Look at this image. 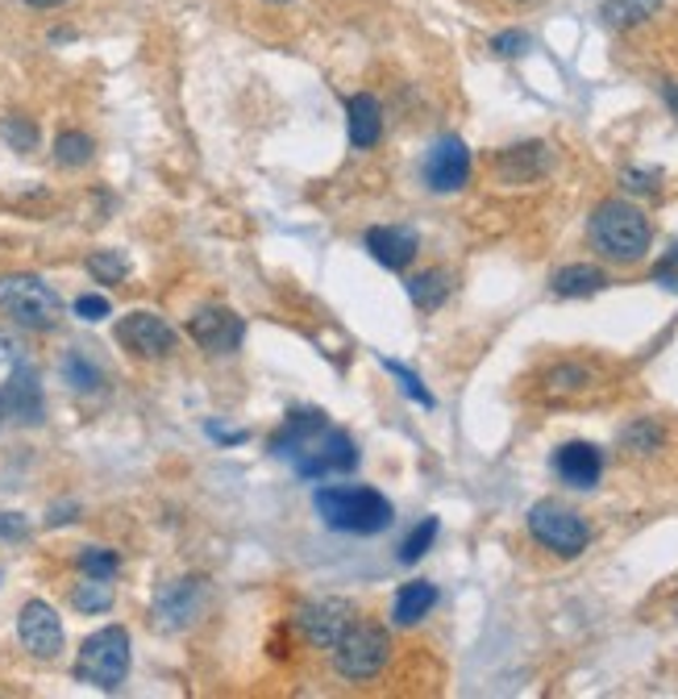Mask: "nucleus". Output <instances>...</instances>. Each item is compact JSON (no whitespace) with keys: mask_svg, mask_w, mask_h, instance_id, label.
<instances>
[{"mask_svg":"<svg viewBox=\"0 0 678 699\" xmlns=\"http://www.w3.org/2000/svg\"><path fill=\"white\" fill-rule=\"evenodd\" d=\"M271 450L292 463L300 479L321 483L329 475H350L358 466V445L346 429H337L325 413H292L275 433Z\"/></svg>","mask_w":678,"mask_h":699,"instance_id":"nucleus-1","label":"nucleus"},{"mask_svg":"<svg viewBox=\"0 0 678 699\" xmlns=\"http://www.w3.org/2000/svg\"><path fill=\"white\" fill-rule=\"evenodd\" d=\"M312 508H317V516L325 520L329 529L354 537L383 534L396 520L392 500L374 488H321L312 495Z\"/></svg>","mask_w":678,"mask_h":699,"instance_id":"nucleus-2","label":"nucleus"},{"mask_svg":"<svg viewBox=\"0 0 678 699\" xmlns=\"http://www.w3.org/2000/svg\"><path fill=\"white\" fill-rule=\"evenodd\" d=\"M591 242L616 262H637L645 258L654 230L645 221V212L629 205V200H604L595 217H591Z\"/></svg>","mask_w":678,"mask_h":699,"instance_id":"nucleus-3","label":"nucleus"},{"mask_svg":"<svg viewBox=\"0 0 678 699\" xmlns=\"http://www.w3.org/2000/svg\"><path fill=\"white\" fill-rule=\"evenodd\" d=\"M0 312H4L13 326L47 333V329L59 326L63 301H59V292H54L42 275L13 271V275H0Z\"/></svg>","mask_w":678,"mask_h":699,"instance_id":"nucleus-4","label":"nucleus"},{"mask_svg":"<svg viewBox=\"0 0 678 699\" xmlns=\"http://www.w3.org/2000/svg\"><path fill=\"white\" fill-rule=\"evenodd\" d=\"M329 653H333V671L346 683H367V678L383 675V666L392 658V637L374 621H350Z\"/></svg>","mask_w":678,"mask_h":699,"instance_id":"nucleus-5","label":"nucleus"},{"mask_svg":"<svg viewBox=\"0 0 678 699\" xmlns=\"http://www.w3.org/2000/svg\"><path fill=\"white\" fill-rule=\"evenodd\" d=\"M125 675H130V633L121 625L96 629L75 653V678L79 683H93L100 691H118Z\"/></svg>","mask_w":678,"mask_h":699,"instance_id":"nucleus-6","label":"nucleus"},{"mask_svg":"<svg viewBox=\"0 0 678 699\" xmlns=\"http://www.w3.org/2000/svg\"><path fill=\"white\" fill-rule=\"evenodd\" d=\"M529 534L538 537L545 550L562 554V559L583 554L587 541H591V529H587L583 516L570 513V508H562V504H554V500H545V504H533V508H529Z\"/></svg>","mask_w":678,"mask_h":699,"instance_id":"nucleus-7","label":"nucleus"},{"mask_svg":"<svg viewBox=\"0 0 678 699\" xmlns=\"http://www.w3.org/2000/svg\"><path fill=\"white\" fill-rule=\"evenodd\" d=\"M209 608V582L205 579H171L159 587L155 596V625L163 633H184L192 629Z\"/></svg>","mask_w":678,"mask_h":699,"instance_id":"nucleus-8","label":"nucleus"},{"mask_svg":"<svg viewBox=\"0 0 678 699\" xmlns=\"http://www.w3.org/2000/svg\"><path fill=\"white\" fill-rule=\"evenodd\" d=\"M17 637H22L25 653L38 658V662H54L63 653V621H59V612L47 600L22 604V612H17Z\"/></svg>","mask_w":678,"mask_h":699,"instance_id":"nucleus-9","label":"nucleus"},{"mask_svg":"<svg viewBox=\"0 0 678 699\" xmlns=\"http://www.w3.org/2000/svg\"><path fill=\"white\" fill-rule=\"evenodd\" d=\"M175 329L167 326L163 317L155 312H130L118 321V346L130 350L134 358H146V363H159L175 350Z\"/></svg>","mask_w":678,"mask_h":699,"instance_id":"nucleus-10","label":"nucleus"},{"mask_svg":"<svg viewBox=\"0 0 678 699\" xmlns=\"http://www.w3.org/2000/svg\"><path fill=\"white\" fill-rule=\"evenodd\" d=\"M350 604L346 600H305V604L296 608V629L305 633L308 646H317V650H333V641L346 633L350 625Z\"/></svg>","mask_w":678,"mask_h":699,"instance_id":"nucleus-11","label":"nucleus"},{"mask_svg":"<svg viewBox=\"0 0 678 699\" xmlns=\"http://www.w3.org/2000/svg\"><path fill=\"white\" fill-rule=\"evenodd\" d=\"M187 333L192 342L209 354H234L246 338V321L230 312V308H200L192 321H187Z\"/></svg>","mask_w":678,"mask_h":699,"instance_id":"nucleus-12","label":"nucleus"},{"mask_svg":"<svg viewBox=\"0 0 678 699\" xmlns=\"http://www.w3.org/2000/svg\"><path fill=\"white\" fill-rule=\"evenodd\" d=\"M470 180V150L463 138H442L424 159V184L433 192H458Z\"/></svg>","mask_w":678,"mask_h":699,"instance_id":"nucleus-13","label":"nucleus"},{"mask_svg":"<svg viewBox=\"0 0 678 699\" xmlns=\"http://www.w3.org/2000/svg\"><path fill=\"white\" fill-rule=\"evenodd\" d=\"M4 404H9V417H17L22 425H42L47 420V400H42V383L38 371L29 363H17L9 375V388H4Z\"/></svg>","mask_w":678,"mask_h":699,"instance_id":"nucleus-14","label":"nucleus"},{"mask_svg":"<svg viewBox=\"0 0 678 699\" xmlns=\"http://www.w3.org/2000/svg\"><path fill=\"white\" fill-rule=\"evenodd\" d=\"M554 470H558V479L566 488H595L600 483V475H604V454H600V445L591 442H566L558 445V454H554Z\"/></svg>","mask_w":678,"mask_h":699,"instance_id":"nucleus-15","label":"nucleus"},{"mask_svg":"<svg viewBox=\"0 0 678 699\" xmlns=\"http://www.w3.org/2000/svg\"><path fill=\"white\" fill-rule=\"evenodd\" d=\"M367 250L379 267H387V271H404L417 250H421V242H417V233L404 230V225H374L367 230Z\"/></svg>","mask_w":678,"mask_h":699,"instance_id":"nucleus-16","label":"nucleus"},{"mask_svg":"<svg viewBox=\"0 0 678 699\" xmlns=\"http://www.w3.org/2000/svg\"><path fill=\"white\" fill-rule=\"evenodd\" d=\"M346 125H350L354 150H371L383 138V105L371 93H358L346 100Z\"/></svg>","mask_w":678,"mask_h":699,"instance_id":"nucleus-17","label":"nucleus"},{"mask_svg":"<svg viewBox=\"0 0 678 699\" xmlns=\"http://www.w3.org/2000/svg\"><path fill=\"white\" fill-rule=\"evenodd\" d=\"M437 604V587L424 579H412L404 582L396 591V600H392V621H396L399 629H412V625H421L424 616L433 612Z\"/></svg>","mask_w":678,"mask_h":699,"instance_id":"nucleus-18","label":"nucleus"},{"mask_svg":"<svg viewBox=\"0 0 678 699\" xmlns=\"http://www.w3.org/2000/svg\"><path fill=\"white\" fill-rule=\"evenodd\" d=\"M113 600H118L113 579H100V575H84V582H75V587H71V608H75V612H84V616H100V612H109Z\"/></svg>","mask_w":678,"mask_h":699,"instance_id":"nucleus-19","label":"nucleus"},{"mask_svg":"<svg viewBox=\"0 0 678 699\" xmlns=\"http://www.w3.org/2000/svg\"><path fill=\"white\" fill-rule=\"evenodd\" d=\"M604 283H608V275H604L600 267L570 262V267H562L558 275H554V292H558V296H595Z\"/></svg>","mask_w":678,"mask_h":699,"instance_id":"nucleus-20","label":"nucleus"},{"mask_svg":"<svg viewBox=\"0 0 678 699\" xmlns=\"http://www.w3.org/2000/svg\"><path fill=\"white\" fill-rule=\"evenodd\" d=\"M500 171H504V180H533L545 171V146L538 142H529V146H513V150H504V159H500Z\"/></svg>","mask_w":678,"mask_h":699,"instance_id":"nucleus-21","label":"nucleus"},{"mask_svg":"<svg viewBox=\"0 0 678 699\" xmlns=\"http://www.w3.org/2000/svg\"><path fill=\"white\" fill-rule=\"evenodd\" d=\"M449 275L445 271H421V275H412L408 280V296H412V304L421 308V312H433V308H442L445 296H449Z\"/></svg>","mask_w":678,"mask_h":699,"instance_id":"nucleus-22","label":"nucleus"},{"mask_svg":"<svg viewBox=\"0 0 678 699\" xmlns=\"http://www.w3.org/2000/svg\"><path fill=\"white\" fill-rule=\"evenodd\" d=\"M657 9H662V0H608L604 4V22L616 25V29H629V25L650 22Z\"/></svg>","mask_w":678,"mask_h":699,"instance_id":"nucleus-23","label":"nucleus"},{"mask_svg":"<svg viewBox=\"0 0 678 699\" xmlns=\"http://www.w3.org/2000/svg\"><path fill=\"white\" fill-rule=\"evenodd\" d=\"M93 138L84 134V130H63L59 138H54V159L63 167H88L93 163Z\"/></svg>","mask_w":678,"mask_h":699,"instance_id":"nucleus-24","label":"nucleus"},{"mask_svg":"<svg viewBox=\"0 0 678 699\" xmlns=\"http://www.w3.org/2000/svg\"><path fill=\"white\" fill-rule=\"evenodd\" d=\"M587 388H591V371H587V367H579V363L554 367V371H550V379H545V392H550L554 400L579 396V392H587Z\"/></svg>","mask_w":678,"mask_h":699,"instance_id":"nucleus-25","label":"nucleus"},{"mask_svg":"<svg viewBox=\"0 0 678 699\" xmlns=\"http://www.w3.org/2000/svg\"><path fill=\"white\" fill-rule=\"evenodd\" d=\"M63 379H67V388H75V392H100V383H104L100 367L88 363L79 350H71L67 358H63Z\"/></svg>","mask_w":678,"mask_h":699,"instance_id":"nucleus-26","label":"nucleus"},{"mask_svg":"<svg viewBox=\"0 0 678 699\" xmlns=\"http://www.w3.org/2000/svg\"><path fill=\"white\" fill-rule=\"evenodd\" d=\"M437 516H424L421 525L412 529V534L404 537V545H399V562H421L429 550H433V541H437Z\"/></svg>","mask_w":678,"mask_h":699,"instance_id":"nucleus-27","label":"nucleus"},{"mask_svg":"<svg viewBox=\"0 0 678 699\" xmlns=\"http://www.w3.org/2000/svg\"><path fill=\"white\" fill-rule=\"evenodd\" d=\"M88 275L96 283H121L130 275V262L121 258V250H93L88 255Z\"/></svg>","mask_w":678,"mask_h":699,"instance_id":"nucleus-28","label":"nucleus"},{"mask_svg":"<svg viewBox=\"0 0 678 699\" xmlns=\"http://www.w3.org/2000/svg\"><path fill=\"white\" fill-rule=\"evenodd\" d=\"M0 134H4V142H9L13 150H22V155L38 150V125H34L29 116H4V121H0Z\"/></svg>","mask_w":678,"mask_h":699,"instance_id":"nucleus-29","label":"nucleus"},{"mask_svg":"<svg viewBox=\"0 0 678 699\" xmlns=\"http://www.w3.org/2000/svg\"><path fill=\"white\" fill-rule=\"evenodd\" d=\"M118 550H104V545H88L84 554H79V571L84 575H100V579H113L118 575Z\"/></svg>","mask_w":678,"mask_h":699,"instance_id":"nucleus-30","label":"nucleus"},{"mask_svg":"<svg viewBox=\"0 0 678 699\" xmlns=\"http://www.w3.org/2000/svg\"><path fill=\"white\" fill-rule=\"evenodd\" d=\"M383 367H387V375H396V379H399V388H404V396H408V400H417L421 408H433V396L424 392V383H421V379H417V375H412V371H408L404 363H396V358H383Z\"/></svg>","mask_w":678,"mask_h":699,"instance_id":"nucleus-31","label":"nucleus"},{"mask_svg":"<svg viewBox=\"0 0 678 699\" xmlns=\"http://www.w3.org/2000/svg\"><path fill=\"white\" fill-rule=\"evenodd\" d=\"M109 312H113V308H109V296H79V301H75V317H79V321H104V317H109Z\"/></svg>","mask_w":678,"mask_h":699,"instance_id":"nucleus-32","label":"nucleus"},{"mask_svg":"<svg viewBox=\"0 0 678 699\" xmlns=\"http://www.w3.org/2000/svg\"><path fill=\"white\" fill-rule=\"evenodd\" d=\"M525 47H529V38H525L520 29H504V34H495V38H492V50H495V54H504V59L520 54Z\"/></svg>","mask_w":678,"mask_h":699,"instance_id":"nucleus-33","label":"nucleus"},{"mask_svg":"<svg viewBox=\"0 0 678 699\" xmlns=\"http://www.w3.org/2000/svg\"><path fill=\"white\" fill-rule=\"evenodd\" d=\"M625 184H629L632 192H654L657 171H625Z\"/></svg>","mask_w":678,"mask_h":699,"instance_id":"nucleus-34","label":"nucleus"},{"mask_svg":"<svg viewBox=\"0 0 678 699\" xmlns=\"http://www.w3.org/2000/svg\"><path fill=\"white\" fill-rule=\"evenodd\" d=\"M0 537H25V516L0 513Z\"/></svg>","mask_w":678,"mask_h":699,"instance_id":"nucleus-35","label":"nucleus"},{"mask_svg":"<svg viewBox=\"0 0 678 699\" xmlns=\"http://www.w3.org/2000/svg\"><path fill=\"white\" fill-rule=\"evenodd\" d=\"M75 513H79V504H59V508H50V525H67V520H75Z\"/></svg>","mask_w":678,"mask_h":699,"instance_id":"nucleus-36","label":"nucleus"},{"mask_svg":"<svg viewBox=\"0 0 678 699\" xmlns=\"http://www.w3.org/2000/svg\"><path fill=\"white\" fill-rule=\"evenodd\" d=\"M662 96H666V105L678 113V79H666V84H662Z\"/></svg>","mask_w":678,"mask_h":699,"instance_id":"nucleus-37","label":"nucleus"},{"mask_svg":"<svg viewBox=\"0 0 678 699\" xmlns=\"http://www.w3.org/2000/svg\"><path fill=\"white\" fill-rule=\"evenodd\" d=\"M4 358H13V342L0 333V363H4Z\"/></svg>","mask_w":678,"mask_h":699,"instance_id":"nucleus-38","label":"nucleus"},{"mask_svg":"<svg viewBox=\"0 0 678 699\" xmlns=\"http://www.w3.org/2000/svg\"><path fill=\"white\" fill-rule=\"evenodd\" d=\"M29 9H54V4H63V0H25Z\"/></svg>","mask_w":678,"mask_h":699,"instance_id":"nucleus-39","label":"nucleus"},{"mask_svg":"<svg viewBox=\"0 0 678 699\" xmlns=\"http://www.w3.org/2000/svg\"><path fill=\"white\" fill-rule=\"evenodd\" d=\"M4 417H9V404H4V392H0V425H4Z\"/></svg>","mask_w":678,"mask_h":699,"instance_id":"nucleus-40","label":"nucleus"},{"mask_svg":"<svg viewBox=\"0 0 678 699\" xmlns=\"http://www.w3.org/2000/svg\"><path fill=\"white\" fill-rule=\"evenodd\" d=\"M271 4H287V0H271Z\"/></svg>","mask_w":678,"mask_h":699,"instance_id":"nucleus-41","label":"nucleus"}]
</instances>
